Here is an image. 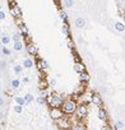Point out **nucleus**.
Wrapping results in <instances>:
<instances>
[{"mask_svg":"<svg viewBox=\"0 0 125 130\" xmlns=\"http://www.w3.org/2000/svg\"><path fill=\"white\" fill-rule=\"evenodd\" d=\"M0 10H2V4H0Z\"/></svg>","mask_w":125,"mask_h":130,"instance_id":"nucleus-38","label":"nucleus"},{"mask_svg":"<svg viewBox=\"0 0 125 130\" xmlns=\"http://www.w3.org/2000/svg\"><path fill=\"white\" fill-rule=\"evenodd\" d=\"M41 96H42V97H45V98H46V97H47V94H46V92H45V91H43V92H42V93H41Z\"/></svg>","mask_w":125,"mask_h":130,"instance_id":"nucleus-37","label":"nucleus"},{"mask_svg":"<svg viewBox=\"0 0 125 130\" xmlns=\"http://www.w3.org/2000/svg\"><path fill=\"white\" fill-rule=\"evenodd\" d=\"M24 98H26V102H27V103H31V102L33 101V96H32L31 93H27V94L24 96Z\"/></svg>","mask_w":125,"mask_h":130,"instance_id":"nucleus-24","label":"nucleus"},{"mask_svg":"<svg viewBox=\"0 0 125 130\" xmlns=\"http://www.w3.org/2000/svg\"><path fill=\"white\" fill-rule=\"evenodd\" d=\"M3 105H4V100L0 97V106H3Z\"/></svg>","mask_w":125,"mask_h":130,"instance_id":"nucleus-36","label":"nucleus"},{"mask_svg":"<svg viewBox=\"0 0 125 130\" xmlns=\"http://www.w3.org/2000/svg\"><path fill=\"white\" fill-rule=\"evenodd\" d=\"M75 27H77V28H84V27H86V19H83V18H77V19H75Z\"/></svg>","mask_w":125,"mask_h":130,"instance_id":"nucleus-7","label":"nucleus"},{"mask_svg":"<svg viewBox=\"0 0 125 130\" xmlns=\"http://www.w3.org/2000/svg\"><path fill=\"white\" fill-rule=\"evenodd\" d=\"M37 103H38V105H43V103H45V97L40 96V97L37 98Z\"/></svg>","mask_w":125,"mask_h":130,"instance_id":"nucleus-29","label":"nucleus"},{"mask_svg":"<svg viewBox=\"0 0 125 130\" xmlns=\"http://www.w3.org/2000/svg\"><path fill=\"white\" fill-rule=\"evenodd\" d=\"M61 119H63V117H61ZM61 119H59L60 126H61V127H67V126H68V121H67V120H61Z\"/></svg>","mask_w":125,"mask_h":130,"instance_id":"nucleus-26","label":"nucleus"},{"mask_svg":"<svg viewBox=\"0 0 125 130\" xmlns=\"http://www.w3.org/2000/svg\"><path fill=\"white\" fill-rule=\"evenodd\" d=\"M79 74H81V75H79V78H81V80H82V82H88V80H89V75H88L84 70H83V72H81Z\"/></svg>","mask_w":125,"mask_h":130,"instance_id":"nucleus-12","label":"nucleus"},{"mask_svg":"<svg viewBox=\"0 0 125 130\" xmlns=\"http://www.w3.org/2000/svg\"><path fill=\"white\" fill-rule=\"evenodd\" d=\"M22 69H23L22 65H15V67H14V73L15 74H21L22 73Z\"/></svg>","mask_w":125,"mask_h":130,"instance_id":"nucleus-23","label":"nucleus"},{"mask_svg":"<svg viewBox=\"0 0 125 130\" xmlns=\"http://www.w3.org/2000/svg\"><path fill=\"white\" fill-rule=\"evenodd\" d=\"M22 48H23L22 42H21V41H15V42H14V50H15V51H21Z\"/></svg>","mask_w":125,"mask_h":130,"instance_id":"nucleus-16","label":"nucleus"},{"mask_svg":"<svg viewBox=\"0 0 125 130\" xmlns=\"http://www.w3.org/2000/svg\"><path fill=\"white\" fill-rule=\"evenodd\" d=\"M15 102H17V103H19V105H22V106L27 105V102H26V98H24V97H15Z\"/></svg>","mask_w":125,"mask_h":130,"instance_id":"nucleus-17","label":"nucleus"},{"mask_svg":"<svg viewBox=\"0 0 125 130\" xmlns=\"http://www.w3.org/2000/svg\"><path fill=\"white\" fill-rule=\"evenodd\" d=\"M63 32H64L67 36H69L70 35V32H69V26H68V23L65 22L64 24H63Z\"/></svg>","mask_w":125,"mask_h":130,"instance_id":"nucleus-20","label":"nucleus"},{"mask_svg":"<svg viewBox=\"0 0 125 130\" xmlns=\"http://www.w3.org/2000/svg\"><path fill=\"white\" fill-rule=\"evenodd\" d=\"M13 40H14V42H15V41H21V35H19V33H14Z\"/></svg>","mask_w":125,"mask_h":130,"instance_id":"nucleus-30","label":"nucleus"},{"mask_svg":"<svg viewBox=\"0 0 125 130\" xmlns=\"http://www.w3.org/2000/svg\"><path fill=\"white\" fill-rule=\"evenodd\" d=\"M37 64H38V68H40V69H47V68H49L46 60H41V59H40Z\"/></svg>","mask_w":125,"mask_h":130,"instance_id":"nucleus-11","label":"nucleus"},{"mask_svg":"<svg viewBox=\"0 0 125 130\" xmlns=\"http://www.w3.org/2000/svg\"><path fill=\"white\" fill-rule=\"evenodd\" d=\"M0 31H2V27H0Z\"/></svg>","mask_w":125,"mask_h":130,"instance_id":"nucleus-40","label":"nucleus"},{"mask_svg":"<svg viewBox=\"0 0 125 130\" xmlns=\"http://www.w3.org/2000/svg\"><path fill=\"white\" fill-rule=\"evenodd\" d=\"M63 111H64V113H68V115H70V113H74L75 111H77V103L73 101V100H69V101H65L64 103H63Z\"/></svg>","mask_w":125,"mask_h":130,"instance_id":"nucleus-1","label":"nucleus"},{"mask_svg":"<svg viewBox=\"0 0 125 130\" xmlns=\"http://www.w3.org/2000/svg\"><path fill=\"white\" fill-rule=\"evenodd\" d=\"M55 83H56V80H55V79H51L50 84H51V86H55Z\"/></svg>","mask_w":125,"mask_h":130,"instance_id":"nucleus-35","label":"nucleus"},{"mask_svg":"<svg viewBox=\"0 0 125 130\" xmlns=\"http://www.w3.org/2000/svg\"><path fill=\"white\" fill-rule=\"evenodd\" d=\"M0 68H5V62L4 61H0Z\"/></svg>","mask_w":125,"mask_h":130,"instance_id":"nucleus-33","label":"nucleus"},{"mask_svg":"<svg viewBox=\"0 0 125 130\" xmlns=\"http://www.w3.org/2000/svg\"><path fill=\"white\" fill-rule=\"evenodd\" d=\"M77 115H78V117H84L87 113H88V110H87V106H84V105H81V106H78L77 107Z\"/></svg>","mask_w":125,"mask_h":130,"instance_id":"nucleus-4","label":"nucleus"},{"mask_svg":"<svg viewBox=\"0 0 125 130\" xmlns=\"http://www.w3.org/2000/svg\"><path fill=\"white\" fill-rule=\"evenodd\" d=\"M2 52H3L4 55H10V50H8L5 46H3V47H2Z\"/></svg>","mask_w":125,"mask_h":130,"instance_id":"nucleus-28","label":"nucleus"},{"mask_svg":"<svg viewBox=\"0 0 125 130\" xmlns=\"http://www.w3.org/2000/svg\"><path fill=\"white\" fill-rule=\"evenodd\" d=\"M73 129H77V130H81V129H84V126H83L82 124H77V125H75V126H74Z\"/></svg>","mask_w":125,"mask_h":130,"instance_id":"nucleus-31","label":"nucleus"},{"mask_svg":"<svg viewBox=\"0 0 125 130\" xmlns=\"http://www.w3.org/2000/svg\"><path fill=\"white\" fill-rule=\"evenodd\" d=\"M114 129H116V130L125 129V124H124L122 121H117V122H115V125H114Z\"/></svg>","mask_w":125,"mask_h":130,"instance_id":"nucleus-14","label":"nucleus"},{"mask_svg":"<svg viewBox=\"0 0 125 130\" xmlns=\"http://www.w3.org/2000/svg\"><path fill=\"white\" fill-rule=\"evenodd\" d=\"M92 102H93V105H96V106H101V105H102V100H101V97H100L98 94H93V96H92Z\"/></svg>","mask_w":125,"mask_h":130,"instance_id":"nucleus-8","label":"nucleus"},{"mask_svg":"<svg viewBox=\"0 0 125 130\" xmlns=\"http://www.w3.org/2000/svg\"><path fill=\"white\" fill-rule=\"evenodd\" d=\"M27 52H28V55L35 56V55H37V47L32 43H28L27 45Z\"/></svg>","mask_w":125,"mask_h":130,"instance_id":"nucleus-6","label":"nucleus"},{"mask_svg":"<svg viewBox=\"0 0 125 130\" xmlns=\"http://www.w3.org/2000/svg\"><path fill=\"white\" fill-rule=\"evenodd\" d=\"M5 18V13L3 10H0V19H4Z\"/></svg>","mask_w":125,"mask_h":130,"instance_id":"nucleus-32","label":"nucleus"},{"mask_svg":"<svg viewBox=\"0 0 125 130\" xmlns=\"http://www.w3.org/2000/svg\"><path fill=\"white\" fill-rule=\"evenodd\" d=\"M9 42H10V37H9V36H7V35L2 36V43H3V45H8Z\"/></svg>","mask_w":125,"mask_h":130,"instance_id":"nucleus-18","label":"nucleus"},{"mask_svg":"<svg viewBox=\"0 0 125 130\" xmlns=\"http://www.w3.org/2000/svg\"><path fill=\"white\" fill-rule=\"evenodd\" d=\"M63 103H64V102H63V97L60 94H57V93L50 94V105L52 107H60Z\"/></svg>","mask_w":125,"mask_h":130,"instance_id":"nucleus-2","label":"nucleus"},{"mask_svg":"<svg viewBox=\"0 0 125 130\" xmlns=\"http://www.w3.org/2000/svg\"><path fill=\"white\" fill-rule=\"evenodd\" d=\"M98 117H100L101 120H105V119H106V111H105L103 108H100V110H98Z\"/></svg>","mask_w":125,"mask_h":130,"instance_id":"nucleus-19","label":"nucleus"},{"mask_svg":"<svg viewBox=\"0 0 125 130\" xmlns=\"http://www.w3.org/2000/svg\"><path fill=\"white\" fill-rule=\"evenodd\" d=\"M64 5L67 8H72L73 7V0H64Z\"/></svg>","mask_w":125,"mask_h":130,"instance_id":"nucleus-27","label":"nucleus"},{"mask_svg":"<svg viewBox=\"0 0 125 130\" xmlns=\"http://www.w3.org/2000/svg\"><path fill=\"white\" fill-rule=\"evenodd\" d=\"M59 17H60L63 21H64V22H67V21H68V15H67V13H65V12H60V13H59Z\"/></svg>","mask_w":125,"mask_h":130,"instance_id":"nucleus-25","label":"nucleus"},{"mask_svg":"<svg viewBox=\"0 0 125 130\" xmlns=\"http://www.w3.org/2000/svg\"><path fill=\"white\" fill-rule=\"evenodd\" d=\"M63 110H60V107H52V110H51V117L52 119H56V120H59V119H61L63 117Z\"/></svg>","mask_w":125,"mask_h":130,"instance_id":"nucleus-3","label":"nucleus"},{"mask_svg":"<svg viewBox=\"0 0 125 130\" xmlns=\"http://www.w3.org/2000/svg\"><path fill=\"white\" fill-rule=\"evenodd\" d=\"M14 111H15L17 113H22V112H23V106L19 105V103H17V106H14Z\"/></svg>","mask_w":125,"mask_h":130,"instance_id":"nucleus-22","label":"nucleus"},{"mask_svg":"<svg viewBox=\"0 0 125 130\" xmlns=\"http://www.w3.org/2000/svg\"><path fill=\"white\" fill-rule=\"evenodd\" d=\"M19 84H21V82H19L18 79H13V80H12V88L18 89V88H19Z\"/></svg>","mask_w":125,"mask_h":130,"instance_id":"nucleus-21","label":"nucleus"},{"mask_svg":"<svg viewBox=\"0 0 125 130\" xmlns=\"http://www.w3.org/2000/svg\"><path fill=\"white\" fill-rule=\"evenodd\" d=\"M32 65H33V62H32L31 59H24V60H23V67H24V68L29 69V68H32Z\"/></svg>","mask_w":125,"mask_h":130,"instance_id":"nucleus-13","label":"nucleus"},{"mask_svg":"<svg viewBox=\"0 0 125 130\" xmlns=\"http://www.w3.org/2000/svg\"><path fill=\"white\" fill-rule=\"evenodd\" d=\"M10 10H12V15H14L15 18H19V17H22V10H21V8L18 7V5H10Z\"/></svg>","mask_w":125,"mask_h":130,"instance_id":"nucleus-5","label":"nucleus"},{"mask_svg":"<svg viewBox=\"0 0 125 130\" xmlns=\"http://www.w3.org/2000/svg\"><path fill=\"white\" fill-rule=\"evenodd\" d=\"M3 119H4V112L0 111V120H3Z\"/></svg>","mask_w":125,"mask_h":130,"instance_id":"nucleus-34","label":"nucleus"},{"mask_svg":"<svg viewBox=\"0 0 125 130\" xmlns=\"http://www.w3.org/2000/svg\"><path fill=\"white\" fill-rule=\"evenodd\" d=\"M0 78H2V73H0Z\"/></svg>","mask_w":125,"mask_h":130,"instance_id":"nucleus-39","label":"nucleus"},{"mask_svg":"<svg viewBox=\"0 0 125 130\" xmlns=\"http://www.w3.org/2000/svg\"><path fill=\"white\" fill-rule=\"evenodd\" d=\"M18 27H19V29H21V32H22L23 36H28V28H27V26L24 23H19Z\"/></svg>","mask_w":125,"mask_h":130,"instance_id":"nucleus-9","label":"nucleus"},{"mask_svg":"<svg viewBox=\"0 0 125 130\" xmlns=\"http://www.w3.org/2000/svg\"><path fill=\"white\" fill-rule=\"evenodd\" d=\"M115 29L117 32H124L125 31V24H122L121 22H116L115 23Z\"/></svg>","mask_w":125,"mask_h":130,"instance_id":"nucleus-10","label":"nucleus"},{"mask_svg":"<svg viewBox=\"0 0 125 130\" xmlns=\"http://www.w3.org/2000/svg\"><path fill=\"white\" fill-rule=\"evenodd\" d=\"M74 70H75V72H78V73H81V72H83V70H84V67H83L82 64L77 62V64L74 65Z\"/></svg>","mask_w":125,"mask_h":130,"instance_id":"nucleus-15","label":"nucleus"}]
</instances>
